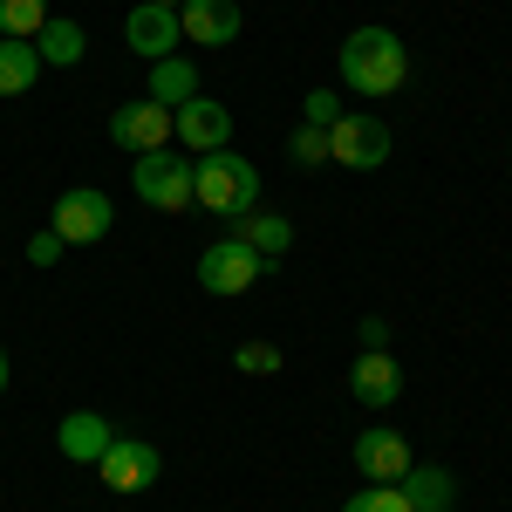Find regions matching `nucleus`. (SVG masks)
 <instances>
[{"mask_svg":"<svg viewBox=\"0 0 512 512\" xmlns=\"http://www.w3.org/2000/svg\"><path fill=\"white\" fill-rule=\"evenodd\" d=\"M403 76H410V55L390 28H355L342 41V82L355 96H390V89H403Z\"/></svg>","mask_w":512,"mask_h":512,"instance_id":"1","label":"nucleus"},{"mask_svg":"<svg viewBox=\"0 0 512 512\" xmlns=\"http://www.w3.org/2000/svg\"><path fill=\"white\" fill-rule=\"evenodd\" d=\"M253 198H260V171L233 151H205L192 164V205L205 212H219V219H246L253 212Z\"/></svg>","mask_w":512,"mask_h":512,"instance_id":"2","label":"nucleus"},{"mask_svg":"<svg viewBox=\"0 0 512 512\" xmlns=\"http://www.w3.org/2000/svg\"><path fill=\"white\" fill-rule=\"evenodd\" d=\"M130 185L158 212H192V164L178 158V151H144L137 171H130Z\"/></svg>","mask_w":512,"mask_h":512,"instance_id":"3","label":"nucleus"},{"mask_svg":"<svg viewBox=\"0 0 512 512\" xmlns=\"http://www.w3.org/2000/svg\"><path fill=\"white\" fill-rule=\"evenodd\" d=\"M260 274H267V260H260L239 233L233 239H212V246L198 253V287H205V294H246Z\"/></svg>","mask_w":512,"mask_h":512,"instance_id":"4","label":"nucleus"},{"mask_svg":"<svg viewBox=\"0 0 512 512\" xmlns=\"http://www.w3.org/2000/svg\"><path fill=\"white\" fill-rule=\"evenodd\" d=\"M110 219H117V205L103 192H89V185L55 198V233H62V246H96V239L110 233Z\"/></svg>","mask_w":512,"mask_h":512,"instance_id":"5","label":"nucleus"},{"mask_svg":"<svg viewBox=\"0 0 512 512\" xmlns=\"http://www.w3.org/2000/svg\"><path fill=\"white\" fill-rule=\"evenodd\" d=\"M328 158L349 164V171H376V164L390 158V130L383 117H342L328 130Z\"/></svg>","mask_w":512,"mask_h":512,"instance_id":"6","label":"nucleus"},{"mask_svg":"<svg viewBox=\"0 0 512 512\" xmlns=\"http://www.w3.org/2000/svg\"><path fill=\"white\" fill-rule=\"evenodd\" d=\"M96 472H103V485L110 492H144L151 478H158V444H144V437H110V451L96 458Z\"/></svg>","mask_w":512,"mask_h":512,"instance_id":"7","label":"nucleus"},{"mask_svg":"<svg viewBox=\"0 0 512 512\" xmlns=\"http://www.w3.org/2000/svg\"><path fill=\"white\" fill-rule=\"evenodd\" d=\"M171 137H178V144H192L198 158H205V151H226V137H233V117H226V103H212V96H192V103H178V110H171Z\"/></svg>","mask_w":512,"mask_h":512,"instance_id":"8","label":"nucleus"},{"mask_svg":"<svg viewBox=\"0 0 512 512\" xmlns=\"http://www.w3.org/2000/svg\"><path fill=\"white\" fill-rule=\"evenodd\" d=\"M123 35H130V48H137L144 62H164V55H178L185 28H178V7H158V0H144V7H130Z\"/></svg>","mask_w":512,"mask_h":512,"instance_id":"9","label":"nucleus"},{"mask_svg":"<svg viewBox=\"0 0 512 512\" xmlns=\"http://www.w3.org/2000/svg\"><path fill=\"white\" fill-rule=\"evenodd\" d=\"M110 137H117L123 151H164L171 144V110L164 103H123L117 117H110Z\"/></svg>","mask_w":512,"mask_h":512,"instance_id":"10","label":"nucleus"},{"mask_svg":"<svg viewBox=\"0 0 512 512\" xmlns=\"http://www.w3.org/2000/svg\"><path fill=\"white\" fill-rule=\"evenodd\" d=\"M355 472L369 478V485H396V478L410 472V444H403L396 431H383V424L362 431L355 437Z\"/></svg>","mask_w":512,"mask_h":512,"instance_id":"11","label":"nucleus"},{"mask_svg":"<svg viewBox=\"0 0 512 512\" xmlns=\"http://www.w3.org/2000/svg\"><path fill=\"white\" fill-rule=\"evenodd\" d=\"M178 28H185V41L226 48V41H239V0H185L178 7Z\"/></svg>","mask_w":512,"mask_h":512,"instance_id":"12","label":"nucleus"},{"mask_svg":"<svg viewBox=\"0 0 512 512\" xmlns=\"http://www.w3.org/2000/svg\"><path fill=\"white\" fill-rule=\"evenodd\" d=\"M349 390H355V403H369V410L396 403V396H403V369L390 362V349H362V355H355Z\"/></svg>","mask_w":512,"mask_h":512,"instance_id":"13","label":"nucleus"},{"mask_svg":"<svg viewBox=\"0 0 512 512\" xmlns=\"http://www.w3.org/2000/svg\"><path fill=\"white\" fill-rule=\"evenodd\" d=\"M110 417H96V410H76V417H62V458H76V465H96L103 451H110Z\"/></svg>","mask_w":512,"mask_h":512,"instance_id":"14","label":"nucleus"},{"mask_svg":"<svg viewBox=\"0 0 512 512\" xmlns=\"http://www.w3.org/2000/svg\"><path fill=\"white\" fill-rule=\"evenodd\" d=\"M396 492L410 499V512H451V472L444 465H410L396 478Z\"/></svg>","mask_w":512,"mask_h":512,"instance_id":"15","label":"nucleus"},{"mask_svg":"<svg viewBox=\"0 0 512 512\" xmlns=\"http://www.w3.org/2000/svg\"><path fill=\"white\" fill-rule=\"evenodd\" d=\"M239 239H246L267 267H280V253L294 246V226H287L280 212H246V219H239Z\"/></svg>","mask_w":512,"mask_h":512,"instance_id":"16","label":"nucleus"},{"mask_svg":"<svg viewBox=\"0 0 512 512\" xmlns=\"http://www.w3.org/2000/svg\"><path fill=\"white\" fill-rule=\"evenodd\" d=\"M192 96H198V69L185 62V55H164V62H151V103L178 110V103H192Z\"/></svg>","mask_w":512,"mask_h":512,"instance_id":"17","label":"nucleus"},{"mask_svg":"<svg viewBox=\"0 0 512 512\" xmlns=\"http://www.w3.org/2000/svg\"><path fill=\"white\" fill-rule=\"evenodd\" d=\"M41 76V55H35V41H0V96H21V89H35Z\"/></svg>","mask_w":512,"mask_h":512,"instance_id":"18","label":"nucleus"},{"mask_svg":"<svg viewBox=\"0 0 512 512\" xmlns=\"http://www.w3.org/2000/svg\"><path fill=\"white\" fill-rule=\"evenodd\" d=\"M82 28L76 21H41V35H35V55L41 62H55V69H69V62H82Z\"/></svg>","mask_w":512,"mask_h":512,"instance_id":"19","label":"nucleus"},{"mask_svg":"<svg viewBox=\"0 0 512 512\" xmlns=\"http://www.w3.org/2000/svg\"><path fill=\"white\" fill-rule=\"evenodd\" d=\"M41 21H48V0H0V35L14 41H35Z\"/></svg>","mask_w":512,"mask_h":512,"instance_id":"20","label":"nucleus"},{"mask_svg":"<svg viewBox=\"0 0 512 512\" xmlns=\"http://www.w3.org/2000/svg\"><path fill=\"white\" fill-rule=\"evenodd\" d=\"M342 512H410V499H403L396 485H362V492H355Z\"/></svg>","mask_w":512,"mask_h":512,"instance_id":"21","label":"nucleus"},{"mask_svg":"<svg viewBox=\"0 0 512 512\" xmlns=\"http://www.w3.org/2000/svg\"><path fill=\"white\" fill-rule=\"evenodd\" d=\"M233 369H246V376H274V369H280V349H274V342H239Z\"/></svg>","mask_w":512,"mask_h":512,"instance_id":"22","label":"nucleus"},{"mask_svg":"<svg viewBox=\"0 0 512 512\" xmlns=\"http://www.w3.org/2000/svg\"><path fill=\"white\" fill-rule=\"evenodd\" d=\"M287 151H294V164H328V130H315V123H301Z\"/></svg>","mask_w":512,"mask_h":512,"instance_id":"23","label":"nucleus"},{"mask_svg":"<svg viewBox=\"0 0 512 512\" xmlns=\"http://www.w3.org/2000/svg\"><path fill=\"white\" fill-rule=\"evenodd\" d=\"M342 117H349V110H342V96H328V89L308 96V123H315V130H335Z\"/></svg>","mask_w":512,"mask_h":512,"instance_id":"24","label":"nucleus"},{"mask_svg":"<svg viewBox=\"0 0 512 512\" xmlns=\"http://www.w3.org/2000/svg\"><path fill=\"white\" fill-rule=\"evenodd\" d=\"M28 260H35V267H55V260H62V233H55V226L35 233V239H28Z\"/></svg>","mask_w":512,"mask_h":512,"instance_id":"25","label":"nucleus"},{"mask_svg":"<svg viewBox=\"0 0 512 512\" xmlns=\"http://www.w3.org/2000/svg\"><path fill=\"white\" fill-rule=\"evenodd\" d=\"M362 349H390V321H383V315L362 321Z\"/></svg>","mask_w":512,"mask_h":512,"instance_id":"26","label":"nucleus"},{"mask_svg":"<svg viewBox=\"0 0 512 512\" xmlns=\"http://www.w3.org/2000/svg\"><path fill=\"white\" fill-rule=\"evenodd\" d=\"M0 390H7V349H0Z\"/></svg>","mask_w":512,"mask_h":512,"instance_id":"27","label":"nucleus"},{"mask_svg":"<svg viewBox=\"0 0 512 512\" xmlns=\"http://www.w3.org/2000/svg\"><path fill=\"white\" fill-rule=\"evenodd\" d=\"M158 7H185V0H158Z\"/></svg>","mask_w":512,"mask_h":512,"instance_id":"28","label":"nucleus"}]
</instances>
